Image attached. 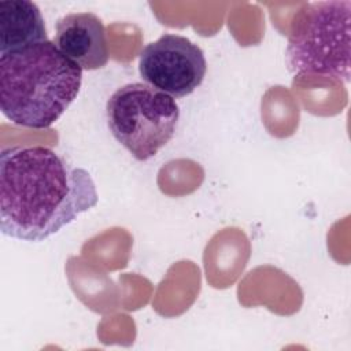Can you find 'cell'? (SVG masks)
<instances>
[{"label": "cell", "instance_id": "cell-1", "mask_svg": "<svg viewBox=\"0 0 351 351\" xmlns=\"http://www.w3.org/2000/svg\"><path fill=\"white\" fill-rule=\"evenodd\" d=\"M99 202L89 171L44 145L0 149V230L43 241Z\"/></svg>", "mask_w": 351, "mask_h": 351}, {"label": "cell", "instance_id": "cell-2", "mask_svg": "<svg viewBox=\"0 0 351 351\" xmlns=\"http://www.w3.org/2000/svg\"><path fill=\"white\" fill-rule=\"evenodd\" d=\"M82 69L44 41L0 55V110L32 129L53 125L77 99Z\"/></svg>", "mask_w": 351, "mask_h": 351}, {"label": "cell", "instance_id": "cell-3", "mask_svg": "<svg viewBox=\"0 0 351 351\" xmlns=\"http://www.w3.org/2000/svg\"><path fill=\"white\" fill-rule=\"evenodd\" d=\"M351 1L326 0L304 4L292 18L287 37L288 70L350 82Z\"/></svg>", "mask_w": 351, "mask_h": 351}, {"label": "cell", "instance_id": "cell-4", "mask_svg": "<svg viewBox=\"0 0 351 351\" xmlns=\"http://www.w3.org/2000/svg\"><path fill=\"white\" fill-rule=\"evenodd\" d=\"M106 114L114 138L141 162L173 138L180 119L176 100L143 82L119 86L108 97Z\"/></svg>", "mask_w": 351, "mask_h": 351}, {"label": "cell", "instance_id": "cell-5", "mask_svg": "<svg viewBox=\"0 0 351 351\" xmlns=\"http://www.w3.org/2000/svg\"><path fill=\"white\" fill-rule=\"evenodd\" d=\"M207 71L203 49L189 38L165 33L147 44L138 56V73L148 85L173 99L191 95Z\"/></svg>", "mask_w": 351, "mask_h": 351}, {"label": "cell", "instance_id": "cell-6", "mask_svg": "<svg viewBox=\"0 0 351 351\" xmlns=\"http://www.w3.org/2000/svg\"><path fill=\"white\" fill-rule=\"evenodd\" d=\"M53 44L82 70H99L108 63V41L103 21L92 12H73L56 22Z\"/></svg>", "mask_w": 351, "mask_h": 351}, {"label": "cell", "instance_id": "cell-7", "mask_svg": "<svg viewBox=\"0 0 351 351\" xmlns=\"http://www.w3.org/2000/svg\"><path fill=\"white\" fill-rule=\"evenodd\" d=\"M48 41L45 22L36 3L0 1V55Z\"/></svg>", "mask_w": 351, "mask_h": 351}]
</instances>
